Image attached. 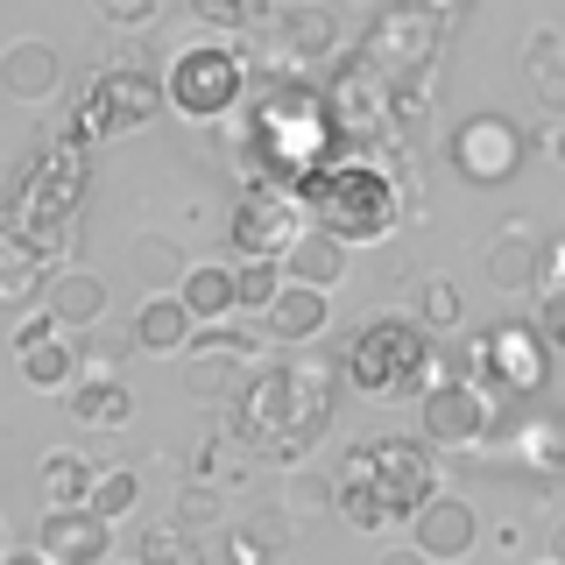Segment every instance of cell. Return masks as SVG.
<instances>
[{
  "mask_svg": "<svg viewBox=\"0 0 565 565\" xmlns=\"http://www.w3.org/2000/svg\"><path fill=\"white\" fill-rule=\"evenodd\" d=\"M332 388H340L332 367L276 361V367H262V375L234 396L226 424H234V438L255 459H269V467H297V459L326 438V424H332Z\"/></svg>",
  "mask_w": 565,
  "mask_h": 565,
  "instance_id": "obj_1",
  "label": "cell"
},
{
  "mask_svg": "<svg viewBox=\"0 0 565 565\" xmlns=\"http://www.w3.org/2000/svg\"><path fill=\"white\" fill-rule=\"evenodd\" d=\"M347 382L367 403H424V388L438 382V340L424 318L375 311L361 332L347 340Z\"/></svg>",
  "mask_w": 565,
  "mask_h": 565,
  "instance_id": "obj_2",
  "label": "cell"
},
{
  "mask_svg": "<svg viewBox=\"0 0 565 565\" xmlns=\"http://www.w3.org/2000/svg\"><path fill=\"white\" fill-rule=\"evenodd\" d=\"M305 212L318 234L347 241V247H367V241H388L403 226V199H396V177L375 170V163H326L305 177Z\"/></svg>",
  "mask_w": 565,
  "mask_h": 565,
  "instance_id": "obj_3",
  "label": "cell"
},
{
  "mask_svg": "<svg viewBox=\"0 0 565 565\" xmlns=\"http://www.w3.org/2000/svg\"><path fill=\"white\" fill-rule=\"evenodd\" d=\"M438 446L424 431H382V438H361L347 459H340V473L332 481L340 488H361V494H375V502L388 509V523L396 516H424V509L438 502Z\"/></svg>",
  "mask_w": 565,
  "mask_h": 565,
  "instance_id": "obj_4",
  "label": "cell"
},
{
  "mask_svg": "<svg viewBox=\"0 0 565 565\" xmlns=\"http://www.w3.org/2000/svg\"><path fill=\"white\" fill-rule=\"evenodd\" d=\"M163 85H170V106L184 120L220 128V120H234L241 99H247V57H241L234 35H205V43H191V50H177V57H170V78Z\"/></svg>",
  "mask_w": 565,
  "mask_h": 565,
  "instance_id": "obj_5",
  "label": "cell"
},
{
  "mask_svg": "<svg viewBox=\"0 0 565 565\" xmlns=\"http://www.w3.org/2000/svg\"><path fill=\"white\" fill-rule=\"evenodd\" d=\"M467 382H481L488 396L502 403H530L544 382H552V347H544L537 326H523V318H502V326H488L481 340L467 353Z\"/></svg>",
  "mask_w": 565,
  "mask_h": 565,
  "instance_id": "obj_6",
  "label": "cell"
},
{
  "mask_svg": "<svg viewBox=\"0 0 565 565\" xmlns=\"http://www.w3.org/2000/svg\"><path fill=\"white\" fill-rule=\"evenodd\" d=\"M226 234H234L241 262H290V247L311 234V212L297 191H276V184H247L234 199V220H226Z\"/></svg>",
  "mask_w": 565,
  "mask_h": 565,
  "instance_id": "obj_7",
  "label": "cell"
},
{
  "mask_svg": "<svg viewBox=\"0 0 565 565\" xmlns=\"http://www.w3.org/2000/svg\"><path fill=\"white\" fill-rule=\"evenodd\" d=\"M438 43H446V22L424 14V8H411V0H396V8H382L375 22H367L361 57L375 64L388 85H403V78H424V71H431Z\"/></svg>",
  "mask_w": 565,
  "mask_h": 565,
  "instance_id": "obj_8",
  "label": "cell"
},
{
  "mask_svg": "<svg viewBox=\"0 0 565 565\" xmlns=\"http://www.w3.org/2000/svg\"><path fill=\"white\" fill-rule=\"evenodd\" d=\"M417 431L431 438L438 452L488 446V431H494V396H488L481 382H467V375H438L431 388H424V403H417Z\"/></svg>",
  "mask_w": 565,
  "mask_h": 565,
  "instance_id": "obj_9",
  "label": "cell"
},
{
  "mask_svg": "<svg viewBox=\"0 0 565 565\" xmlns=\"http://www.w3.org/2000/svg\"><path fill=\"white\" fill-rule=\"evenodd\" d=\"M523 149L530 141L509 114H467L446 135V163H452V177H467V184H509V177L523 170Z\"/></svg>",
  "mask_w": 565,
  "mask_h": 565,
  "instance_id": "obj_10",
  "label": "cell"
},
{
  "mask_svg": "<svg viewBox=\"0 0 565 565\" xmlns=\"http://www.w3.org/2000/svg\"><path fill=\"white\" fill-rule=\"evenodd\" d=\"M163 99H170V85L149 64H106L93 78V93H85V114H93L99 135H141L163 114Z\"/></svg>",
  "mask_w": 565,
  "mask_h": 565,
  "instance_id": "obj_11",
  "label": "cell"
},
{
  "mask_svg": "<svg viewBox=\"0 0 565 565\" xmlns=\"http://www.w3.org/2000/svg\"><path fill=\"white\" fill-rule=\"evenodd\" d=\"M255 347L262 340H255V332H241V326H199V340H191V353H184L191 396H241V388L255 382V375H241Z\"/></svg>",
  "mask_w": 565,
  "mask_h": 565,
  "instance_id": "obj_12",
  "label": "cell"
},
{
  "mask_svg": "<svg viewBox=\"0 0 565 565\" xmlns=\"http://www.w3.org/2000/svg\"><path fill=\"white\" fill-rule=\"evenodd\" d=\"M332 128L340 135H353V141H375L382 128H388V114H396V85L382 78L367 57H353V64H340V78H332Z\"/></svg>",
  "mask_w": 565,
  "mask_h": 565,
  "instance_id": "obj_13",
  "label": "cell"
},
{
  "mask_svg": "<svg viewBox=\"0 0 565 565\" xmlns=\"http://www.w3.org/2000/svg\"><path fill=\"white\" fill-rule=\"evenodd\" d=\"M35 552H43L50 565H106V552H114V523H106L99 509H43Z\"/></svg>",
  "mask_w": 565,
  "mask_h": 565,
  "instance_id": "obj_14",
  "label": "cell"
},
{
  "mask_svg": "<svg viewBox=\"0 0 565 565\" xmlns=\"http://www.w3.org/2000/svg\"><path fill=\"white\" fill-rule=\"evenodd\" d=\"M0 93L14 106H43L64 93V57L43 43V35H22V43L0 50Z\"/></svg>",
  "mask_w": 565,
  "mask_h": 565,
  "instance_id": "obj_15",
  "label": "cell"
},
{
  "mask_svg": "<svg viewBox=\"0 0 565 565\" xmlns=\"http://www.w3.org/2000/svg\"><path fill=\"white\" fill-rule=\"evenodd\" d=\"M481 276L494 282L502 297H530V290H544V241L530 234V226H502L488 247H481Z\"/></svg>",
  "mask_w": 565,
  "mask_h": 565,
  "instance_id": "obj_16",
  "label": "cell"
},
{
  "mask_svg": "<svg viewBox=\"0 0 565 565\" xmlns=\"http://www.w3.org/2000/svg\"><path fill=\"white\" fill-rule=\"evenodd\" d=\"M411 544L431 565H452V558H467L473 544H481V516H473V502H459V494H438V502L411 523Z\"/></svg>",
  "mask_w": 565,
  "mask_h": 565,
  "instance_id": "obj_17",
  "label": "cell"
},
{
  "mask_svg": "<svg viewBox=\"0 0 565 565\" xmlns=\"http://www.w3.org/2000/svg\"><path fill=\"white\" fill-rule=\"evenodd\" d=\"M106 305H114V282H106L99 269H57L50 276V297H43V311L57 318L64 332H93Z\"/></svg>",
  "mask_w": 565,
  "mask_h": 565,
  "instance_id": "obj_18",
  "label": "cell"
},
{
  "mask_svg": "<svg viewBox=\"0 0 565 565\" xmlns=\"http://www.w3.org/2000/svg\"><path fill=\"white\" fill-rule=\"evenodd\" d=\"M135 347L156 353V361H170V353H191V340H199V318L184 311V297H141V311L128 318Z\"/></svg>",
  "mask_w": 565,
  "mask_h": 565,
  "instance_id": "obj_19",
  "label": "cell"
},
{
  "mask_svg": "<svg viewBox=\"0 0 565 565\" xmlns=\"http://www.w3.org/2000/svg\"><path fill=\"white\" fill-rule=\"evenodd\" d=\"M64 411L78 424H93V431H120V424L135 417V388L120 375H78L64 388Z\"/></svg>",
  "mask_w": 565,
  "mask_h": 565,
  "instance_id": "obj_20",
  "label": "cell"
},
{
  "mask_svg": "<svg viewBox=\"0 0 565 565\" xmlns=\"http://www.w3.org/2000/svg\"><path fill=\"white\" fill-rule=\"evenodd\" d=\"M276 43L282 57H332L340 50V14L326 0H297V8L276 14Z\"/></svg>",
  "mask_w": 565,
  "mask_h": 565,
  "instance_id": "obj_21",
  "label": "cell"
},
{
  "mask_svg": "<svg viewBox=\"0 0 565 565\" xmlns=\"http://www.w3.org/2000/svg\"><path fill=\"white\" fill-rule=\"evenodd\" d=\"M184 311L199 318V326H226V311H241V269L234 262H191L184 276Z\"/></svg>",
  "mask_w": 565,
  "mask_h": 565,
  "instance_id": "obj_22",
  "label": "cell"
},
{
  "mask_svg": "<svg viewBox=\"0 0 565 565\" xmlns=\"http://www.w3.org/2000/svg\"><path fill=\"white\" fill-rule=\"evenodd\" d=\"M332 326V297L311 290V282H282V297L269 305V332L282 347H311L318 332Z\"/></svg>",
  "mask_w": 565,
  "mask_h": 565,
  "instance_id": "obj_23",
  "label": "cell"
},
{
  "mask_svg": "<svg viewBox=\"0 0 565 565\" xmlns=\"http://www.w3.org/2000/svg\"><path fill=\"white\" fill-rule=\"evenodd\" d=\"M128 269H135V282H149V297H177L184 276H191V262H184V247H177L170 234H135Z\"/></svg>",
  "mask_w": 565,
  "mask_h": 565,
  "instance_id": "obj_24",
  "label": "cell"
},
{
  "mask_svg": "<svg viewBox=\"0 0 565 565\" xmlns=\"http://www.w3.org/2000/svg\"><path fill=\"white\" fill-rule=\"evenodd\" d=\"M347 255H353L347 241H332V234H318V226H311V234L290 247L282 276H290V282H311V290H326V282H347Z\"/></svg>",
  "mask_w": 565,
  "mask_h": 565,
  "instance_id": "obj_25",
  "label": "cell"
},
{
  "mask_svg": "<svg viewBox=\"0 0 565 565\" xmlns=\"http://www.w3.org/2000/svg\"><path fill=\"white\" fill-rule=\"evenodd\" d=\"M35 488H43L50 509H85V502H93V488H99V473L85 467L78 452H43V467H35Z\"/></svg>",
  "mask_w": 565,
  "mask_h": 565,
  "instance_id": "obj_26",
  "label": "cell"
},
{
  "mask_svg": "<svg viewBox=\"0 0 565 565\" xmlns=\"http://www.w3.org/2000/svg\"><path fill=\"white\" fill-rule=\"evenodd\" d=\"M14 367H22L29 388H57V396H64V388L78 382V340H43L35 353H22Z\"/></svg>",
  "mask_w": 565,
  "mask_h": 565,
  "instance_id": "obj_27",
  "label": "cell"
},
{
  "mask_svg": "<svg viewBox=\"0 0 565 565\" xmlns=\"http://www.w3.org/2000/svg\"><path fill=\"white\" fill-rule=\"evenodd\" d=\"M135 565H205V558H199V537L184 523H149L135 537Z\"/></svg>",
  "mask_w": 565,
  "mask_h": 565,
  "instance_id": "obj_28",
  "label": "cell"
},
{
  "mask_svg": "<svg viewBox=\"0 0 565 565\" xmlns=\"http://www.w3.org/2000/svg\"><path fill=\"white\" fill-rule=\"evenodd\" d=\"M170 523H184L191 537H199V530H220V523H226L220 481H184V488H177V502H170Z\"/></svg>",
  "mask_w": 565,
  "mask_h": 565,
  "instance_id": "obj_29",
  "label": "cell"
},
{
  "mask_svg": "<svg viewBox=\"0 0 565 565\" xmlns=\"http://www.w3.org/2000/svg\"><path fill=\"white\" fill-rule=\"evenodd\" d=\"M530 85H537V99L544 106H565V78H558V29H530Z\"/></svg>",
  "mask_w": 565,
  "mask_h": 565,
  "instance_id": "obj_30",
  "label": "cell"
},
{
  "mask_svg": "<svg viewBox=\"0 0 565 565\" xmlns=\"http://www.w3.org/2000/svg\"><path fill=\"white\" fill-rule=\"evenodd\" d=\"M417 318L431 332H446V326H459V318H467V297L452 290V276H424L417 282Z\"/></svg>",
  "mask_w": 565,
  "mask_h": 565,
  "instance_id": "obj_31",
  "label": "cell"
},
{
  "mask_svg": "<svg viewBox=\"0 0 565 565\" xmlns=\"http://www.w3.org/2000/svg\"><path fill=\"white\" fill-rule=\"evenodd\" d=\"M135 502H141V473H135V467H106V473H99V488H93V502H85V509H99L106 523H120Z\"/></svg>",
  "mask_w": 565,
  "mask_h": 565,
  "instance_id": "obj_32",
  "label": "cell"
},
{
  "mask_svg": "<svg viewBox=\"0 0 565 565\" xmlns=\"http://www.w3.org/2000/svg\"><path fill=\"white\" fill-rule=\"evenodd\" d=\"M234 269H241V311L269 318V305L282 297V282H290V276H282V262H234Z\"/></svg>",
  "mask_w": 565,
  "mask_h": 565,
  "instance_id": "obj_33",
  "label": "cell"
},
{
  "mask_svg": "<svg viewBox=\"0 0 565 565\" xmlns=\"http://www.w3.org/2000/svg\"><path fill=\"white\" fill-rule=\"evenodd\" d=\"M326 502H340V481H326V473H297L282 488V509H297V516H318Z\"/></svg>",
  "mask_w": 565,
  "mask_h": 565,
  "instance_id": "obj_34",
  "label": "cell"
},
{
  "mask_svg": "<svg viewBox=\"0 0 565 565\" xmlns=\"http://www.w3.org/2000/svg\"><path fill=\"white\" fill-rule=\"evenodd\" d=\"M93 14H99V22H114V29H128V35H141V29H156L163 0H93Z\"/></svg>",
  "mask_w": 565,
  "mask_h": 565,
  "instance_id": "obj_35",
  "label": "cell"
},
{
  "mask_svg": "<svg viewBox=\"0 0 565 565\" xmlns=\"http://www.w3.org/2000/svg\"><path fill=\"white\" fill-rule=\"evenodd\" d=\"M191 14H199L212 35H234V29L255 22V8H247V0H191Z\"/></svg>",
  "mask_w": 565,
  "mask_h": 565,
  "instance_id": "obj_36",
  "label": "cell"
},
{
  "mask_svg": "<svg viewBox=\"0 0 565 565\" xmlns=\"http://www.w3.org/2000/svg\"><path fill=\"white\" fill-rule=\"evenodd\" d=\"M340 516L353 530H388V509L375 502V494H361V488H340Z\"/></svg>",
  "mask_w": 565,
  "mask_h": 565,
  "instance_id": "obj_37",
  "label": "cell"
},
{
  "mask_svg": "<svg viewBox=\"0 0 565 565\" xmlns=\"http://www.w3.org/2000/svg\"><path fill=\"white\" fill-rule=\"evenodd\" d=\"M85 353L99 361V375H114V367L128 361V353H141V347H135V332H93V340H85Z\"/></svg>",
  "mask_w": 565,
  "mask_h": 565,
  "instance_id": "obj_38",
  "label": "cell"
},
{
  "mask_svg": "<svg viewBox=\"0 0 565 565\" xmlns=\"http://www.w3.org/2000/svg\"><path fill=\"white\" fill-rule=\"evenodd\" d=\"M226 565H276V552L247 523H234V530H226Z\"/></svg>",
  "mask_w": 565,
  "mask_h": 565,
  "instance_id": "obj_39",
  "label": "cell"
},
{
  "mask_svg": "<svg viewBox=\"0 0 565 565\" xmlns=\"http://www.w3.org/2000/svg\"><path fill=\"white\" fill-rule=\"evenodd\" d=\"M57 332H64V326H57L50 311H29L22 326H14V340H8V347H14V361H22V353H35L43 340H57Z\"/></svg>",
  "mask_w": 565,
  "mask_h": 565,
  "instance_id": "obj_40",
  "label": "cell"
},
{
  "mask_svg": "<svg viewBox=\"0 0 565 565\" xmlns=\"http://www.w3.org/2000/svg\"><path fill=\"white\" fill-rule=\"evenodd\" d=\"M537 332H544V347L565 353V290H544V305H537Z\"/></svg>",
  "mask_w": 565,
  "mask_h": 565,
  "instance_id": "obj_41",
  "label": "cell"
},
{
  "mask_svg": "<svg viewBox=\"0 0 565 565\" xmlns=\"http://www.w3.org/2000/svg\"><path fill=\"white\" fill-rule=\"evenodd\" d=\"M247 530H255L269 552H282V544H290V516H276V509H255V516H247Z\"/></svg>",
  "mask_w": 565,
  "mask_h": 565,
  "instance_id": "obj_42",
  "label": "cell"
},
{
  "mask_svg": "<svg viewBox=\"0 0 565 565\" xmlns=\"http://www.w3.org/2000/svg\"><path fill=\"white\" fill-rule=\"evenodd\" d=\"M544 290H565V234L544 241Z\"/></svg>",
  "mask_w": 565,
  "mask_h": 565,
  "instance_id": "obj_43",
  "label": "cell"
},
{
  "mask_svg": "<svg viewBox=\"0 0 565 565\" xmlns=\"http://www.w3.org/2000/svg\"><path fill=\"white\" fill-rule=\"evenodd\" d=\"M411 8H424V14H438V22H452V14H467L473 0H411Z\"/></svg>",
  "mask_w": 565,
  "mask_h": 565,
  "instance_id": "obj_44",
  "label": "cell"
},
{
  "mask_svg": "<svg viewBox=\"0 0 565 565\" xmlns=\"http://www.w3.org/2000/svg\"><path fill=\"white\" fill-rule=\"evenodd\" d=\"M375 565H431V558H424V552H417V544H388V552H382Z\"/></svg>",
  "mask_w": 565,
  "mask_h": 565,
  "instance_id": "obj_45",
  "label": "cell"
},
{
  "mask_svg": "<svg viewBox=\"0 0 565 565\" xmlns=\"http://www.w3.org/2000/svg\"><path fill=\"white\" fill-rule=\"evenodd\" d=\"M544 156H552V163L565 170V120H552V135H544Z\"/></svg>",
  "mask_w": 565,
  "mask_h": 565,
  "instance_id": "obj_46",
  "label": "cell"
},
{
  "mask_svg": "<svg viewBox=\"0 0 565 565\" xmlns=\"http://www.w3.org/2000/svg\"><path fill=\"white\" fill-rule=\"evenodd\" d=\"M544 544H552V565H565V516H552V537Z\"/></svg>",
  "mask_w": 565,
  "mask_h": 565,
  "instance_id": "obj_47",
  "label": "cell"
},
{
  "mask_svg": "<svg viewBox=\"0 0 565 565\" xmlns=\"http://www.w3.org/2000/svg\"><path fill=\"white\" fill-rule=\"evenodd\" d=\"M0 565H50V558H43V552H35V544H29V552H8Z\"/></svg>",
  "mask_w": 565,
  "mask_h": 565,
  "instance_id": "obj_48",
  "label": "cell"
},
{
  "mask_svg": "<svg viewBox=\"0 0 565 565\" xmlns=\"http://www.w3.org/2000/svg\"><path fill=\"white\" fill-rule=\"evenodd\" d=\"M544 565H552V558H544Z\"/></svg>",
  "mask_w": 565,
  "mask_h": 565,
  "instance_id": "obj_49",
  "label": "cell"
}]
</instances>
